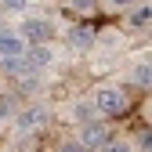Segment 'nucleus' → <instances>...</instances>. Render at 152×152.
<instances>
[{
    "mask_svg": "<svg viewBox=\"0 0 152 152\" xmlns=\"http://www.w3.org/2000/svg\"><path fill=\"white\" fill-rule=\"evenodd\" d=\"M94 112H98L102 120L127 112V94H123L120 87H102L98 94H94Z\"/></svg>",
    "mask_w": 152,
    "mask_h": 152,
    "instance_id": "obj_1",
    "label": "nucleus"
},
{
    "mask_svg": "<svg viewBox=\"0 0 152 152\" xmlns=\"http://www.w3.org/2000/svg\"><path fill=\"white\" fill-rule=\"evenodd\" d=\"M105 138H109L105 120H83V123H80V145H83L87 152H91V148H102Z\"/></svg>",
    "mask_w": 152,
    "mask_h": 152,
    "instance_id": "obj_2",
    "label": "nucleus"
},
{
    "mask_svg": "<svg viewBox=\"0 0 152 152\" xmlns=\"http://www.w3.org/2000/svg\"><path fill=\"white\" fill-rule=\"evenodd\" d=\"M47 123V109L44 105H29V109H22L15 116V130L18 134H33V130H40Z\"/></svg>",
    "mask_w": 152,
    "mask_h": 152,
    "instance_id": "obj_3",
    "label": "nucleus"
},
{
    "mask_svg": "<svg viewBox=\"0 0 152 152\" xmlns=\"http://www.w3.org/2000/svg\"><path fill=\"white\" fill-rule=\"evenodd\" d=\"M18 33H22V40H26V44H47L51 36H54V26L47 22V18H26Z\"/></svg>",
    "mask_w": 152,
    "mask_h": 152,
    "instance_id": "obj_4",
    "label": "nucleus"
},
{
    "mask_svg": "<svg viewBox=\"0 0 152 152\" xmlns=\"http://www.w3.org/2000/svg\"><path fill=\"white\" fill-rule=\"evenodd\" d=\"M0 69H4L7 76H36L29 58H26V51L22 54H7V58H0Z\"/></svg>",
    "mask_w": 152,
    "mask_h": 152,
    "instance_id": "obj_5",
    "label": "nucleus"
},
{
    "mask_svg": "<svg viewBox=\"0 0 152 152\" xmlns=\"http://www.w3.org/2000/svg\"><path fill=\"white\" fill-rule=\"evenodd\" d=\"M22 51H26L22 33H15V29H0V58H7V54H22Z\"/></svg>",
    "mask_w": 152,
    "mask_h": 152,
    "instance_id": "obj_6",
    "label": "nucleus"
},
{
    "mask_svg": "<svg viewBox=\"0 0 152 152\" xmlns=\"http://www.w3.org/2000/svg\"><path fill=\"white\" fill-rule=\"evenodd\" d=\"M26 58H29L33 72H40V69L51 65V47L47 44H26Z\"/></svg>",
    "mask_w": 152,
    "mask_h": 152,
    "instance_id": "obj_7",
    "label": "nucleus"
},
{
    "mask_svg": "<svg viewBox=\"0 0 152 152\" xmlns=\"http://www.w3.org/2000/svg\"><path fill=\"white\" fill-rule=\"evenodd\" d=\"M91 44H94V29L91 26H72L69 29V47L72 51H87Z\"/></svg>",
    "mask_w": 152,
    "mask_h": 152,
    "instance_id": "obj_8",
    "label": "nucleus"
},
{
    "mask_svg": "<svg viewBox=\"0 0 152 152\" xmlns=\"http://www.w3.org/2000/svg\"><path fill=\"white\" fill-rule=\"evenodd\" d=\"M127 26L130 29H145V26H152V4H130V15H127Z\"/></svg>",
    "mask_w": 152,
    "mask_h": 152,
    "instance_id": "obj_9",
    "label": "nucleus"
},
{
    "mask_svg": "<svg viewBox=\"0 0 152 152\" xmlns=\"http://www.w3.org/2000/svg\"><path fill=\"white\" fill-rule=\"evenodd\" d=\"M134 83L138 87H152V62H138L134 65Z\"/></svg>",
    "mask_w": 152,
    "mask_h": 152,
    "instance_id": "obj_10",
    "label": "nucleus"
},
{
    "mask_svg": "<svg viewBox=\"0 0 152 152\" xmlns=\"http://www.w3.org/2000/svg\"><path fill=\"white\" fill-rule=\"evenodd\" d=\"M102 152H134V148H130V141H116V138H105Z\"/></svg>",
    "mask_w": 152,
    "mask_h": 152,
    "instance_id": "obj_11",
    "label": "nucleus"
},
{
    "mask_svg": "<svg viewBox=\"0 0 152 152\" xmlns=\"http://www.w3.org/2000/svg\"><path fill=\"white\" fill-rule=\"evenodd\" d=\"M138 148L141 152H152V127H145L141 134H138Z\"/></svg>",
    "mask_w": 152,
    "mask_h": 152,
    "instance_id": "obj_12",
    "label": "nucleus"
},
{
    "mask_svg": "<svg viewBox=\"0 0 152 152\" xmlns=\"http://www.w3.org/2000/svg\"><path fill=\"white\" fill-rule=\"evenodd\" d=\"M69 4L80 11V15H91V11H94V0H69Z\"/></svg>",
    "mask_w": 152,
    "mask_h": 152,
    "instance_id": "obj_13",
    "label": "nucleus"
},
{
    "mask_svg": "<svg viewBox=\"0 0 152 152\" xmlns=\"http://www.w3.org/2000/svg\"><path fill=\"white\" fill-rule=\"evenodd\" d=\"M91 112H94V105H76L72 116H76V120H91Z\"/></svg>",
    "mask_w": 152,
    "mask_h": 152,
    "instance_id": "obj_14",
    "label": "nucleus"
},
{
    "mask_svg": "<svg viewBox=\"0 0 152 152\" xmlns=\"http://www.w3.org/2000/svg\"><path fill=\"white\" fill-rule=\"evenodd\" d=\"M7 116H11V102H7V98H0V120H7Z\"/></svg>",
    "mask_w": 152,
    "mask_h": 152,
    "instance_id": "obj_15",
    "label": "nucleus"
},
{
    "mask_svg": "<svg viewBox=\"0 0 152 152\" xmlns=\"http://www.w3.org/2000/svg\"><path fill=\"white\" fill-rule=\"evenodd\" d=\"M58 152H87V148H83V145H80V141H76V145H72V141H69V145H62V148H58Z\"/></svg>",
    "mask_w": 152,
    "mask_h": 152,
    "instance_id": "obj_16",
    "label": "nucleus"
},
{
    "mask_svg": "<svg viewBox=\"0 0 152 152\" xmlns=\"http://www.w3.org/2000/svg\"><path fill=\"white\" fill-rule=\"evenodd\" d=\"M109 4H116V7H130V4H138V0H109Z\"/></svg>",
    "mask_w": 152,
    "mask_h": 152,
    "instance_id": "obj_17",
    "label": "nucleus"
},
{
    "mask_svg": "<svg viewBox=\"0 0 152 152\" xmlns=\"http://www.w3.org/2000/svg\"><path fill=\"white\" fill-rule=\"evenodd\" d=\"M4 4H7V7H22L26 0H4Z\"/></svg>",
    "mask_w": 152,
    "mask_h": 152,
    "instance_id": "obj_18",
    "label": "nucleus"
}]
</instances>
